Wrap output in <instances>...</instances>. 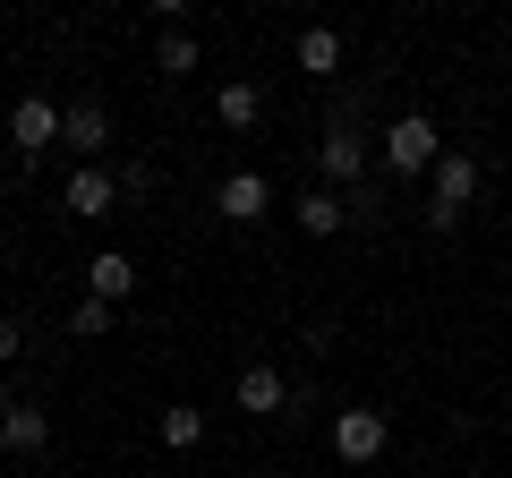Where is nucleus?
<instances>
[{"instance_id":"obj_1","label":"nucleus","mask_w":512,"mask_h":478,"mask_svg":"<svg viewBox=\"0 0 512 478\" xmlns=\"http://www.w3.org/2000/svg\"><path fill=\"white\" fill-rule=\"evenodd\" d=\"M436 163H444V137H436V120H427V111H402V120L384 129V171L419 180V171H436Z\"/></svg>"},{"instance_id":"obj_2","label":"nucleus","mask_w":512,"mask_h":478,"mask_svg":"<svg viewBox=\"0 0 512 478\" xmlns=\"http://www.w3.org/2000/svg\"><path fill=\"white\" fill-rule=\"evenodd\" d=\"M470 197H478V163H470V154H444V163H436V197H427V222L453 231V222L470 214Z\"/></svg>"},{"instance_id":"obj_3","label":"nucleus","mask_w":512,"mask_h":478,"mask_svg":"<svg viewBox=\"0 0 512 478\" xmlns=\"http://www.w3.org/2000/svg\"><path fill=\"white\" fill-rule=\"evenodd\" d=\"M384 444H393V427H384V410H342V419H333V453H342L350 470H367V461H376Z\"/></svg>"},{"instance_id":"obj_4","label":"nucleus","mask_w":512,"mask_h":478,"mask_svg":"<svg viewBox=\"0 0 512 478\" xmlns=\"http://www.w3.org/2000/svg\"><path fill=\"white\" fill-rule=\"evenodd\" d=\"M9 137H18V163H26V154H43V146L60 137V111L43 103V94H18V111H9Z\"/></svg>"},{"instance_id":"obj_5","label":"nucleus","mask_w":512,"mask_h":478,"mask_svg":"<svg viewBox=\"0 0 512 478\" xmlns=\"http://www.w3.org/2000/svg\"><path fill=\"white\" fill-rule=\"evenodd\" d=\"M214 205H222V222H256L265 205H274V188H265V171H231Z\"/></svg>"},{"instance_id":"obj_6","label":"nucleus","mask_w":512,"mask_h":478,"mask_svg":"<svg viewBox=\"0 0 512 478\" xmlns=\"http://www.w3.org/2000/svg\"><path fill=\"white\" fill-rule=\"evenodd\" d=\"M111 197H120V180H111V171H94V163H77V180L60 188V205H69V214H111Z\"/></svg>"},{"instance_id":"obj_7","label":"nucleus","mask_w":512,"mask_h":478,"mask_svg":"<svg viewBox=\"0 0 512 478\" xmlns=\"http://www.w3.org/2000/svg\"><path fill=\"white\" fill-rule=\"evenodd\" d=\"M231 402H239V410H256V419H265V410H282V402H291V385H282L274 368H239Z\"/></svg>"},{"instance_id":"obj_8","label":"nucleus","mask_w":512,"mask_h":478,"mask_svg":"<svg viewBox=\"0 0 512 478\" xmlns=\"http://www.w3.org/2000/svg\"><path fill=\"white\" fill-rule=\"evenodd\" d=\"M128 282H137V265H128L120 248H103V257L86 265V299H128Z\"/></svg>"},{"instance_id":"obj_9","label":"nucleus","mask_w":512,"mask_h":478,"mask_svg":"<svg viewBox=\"0 0 512 478\" xmlns=\"http://www.w3.org/2000/svg\"><path fill=\"white\" fill-rule=\"evenodd\" d=\"M60 137H69L77 154H94V146L111 137V111H103V103H77V111H60Z\"/></svg>"},{"instance_id":"obj_10","label":"nucleus","mask_w":512,"mask_h":478,"mask_svg":"<svg viewBox=\"0 0 512 478\" xmlns=\"http://www.w3.org/2000/svg\"><path fill=\"white\" fill-rule=\"evenodd\" d=\"M0 444H9V453H43V444H52V419H43V410H9V419H0Z\"/></svg>"},{"instance_id":"obj_11","label":"nucleus","mask_w":512,"mask_h":478,"mask_svg":"<svg viewBox=\"0 0 512 478\" xmlns=\"http://www.w3.org/2000/svg\"><path fill=\"white\" fill-rule=\"evenodd\" d=\"M299 69L333 77V69H342V35H333V26H308V35H299Z\"/></svg>"},{"instance_id":"obj_12","label":"nucleus","mask_w":512,"mask_h":478,"mask_svg":"<svg viewBox=\"0 0 512 478\" xmlns=\"http://www.w3.org/2000/svg\"><path fill=\"white\" fill-rule=\"evenodd\" d=\"M359 154H367V137H350V129H333L325 146H316V163H325V180H359Z\"/></svg>"},{"instance_id":"obj_13","label":"nucleus","mask_w":512,"mask_h":478,"mask_svg":"<svg viewBox=\"0 0 512 478\" xmlns=\"http://www.w3.org/2000/svg\"><path fill=\"white\" fill-rule=\"evenodd\" d=\"M299 231H342V197H333V188H308V197H299Z\"/></svg>"},{"instance_id":"obj_14","label":"nucleus","mask_w":512,"mask_h":478,"mask_svg":"<svg viewBox=\"0 0 512 478\" xmlns=\"http://www.w3.org/2000/svg\"><path fill=\"white\" fill-rule=\"evenodd\" d=\"M256 111H265V94H256V86H222L214 120H222V129H256Z\"/></svg>"},{"instance_id":"obj_15","label":"nucleus","mask_w":512,"mask_h":478,"mask_svg":"<svg viewBox=\"0 0 512 478\" xmlns=\"http://www.w3.org/2000/svg\"><path fill=\"white\" fill-rule=\"evenodd\" d=\"M197 436H205V410H188V402H180V410H163V444H171V453H188Z\"/></svg>"},{"instance_id":"obj_16","label":"nucleus","mask_w":512,"mask_h":478,"mask_svg":"<svg viewBox=\"0 0 512 478\" xmlns=\"http://www.w3.org/2000/svg\"><path fill=\"white\" fill-rule=\"evenodd\" d=\"M154 69H163V77H188V69H197V43H188V35H163V43H154Z\"/></svg>"},{"instance_id":"obj_17","label":"nucleus","mask_w":512,"mask_h":478,"mask_svg":"<svg viewBox=\"0 0 512 478\" xmlns=\"http://www.w3.org/2000/svg\"><path fill=\"white\" fill-rule=\"evenodd\" d=\"M69 333H77V342H94V333H111V299H77Z\"/></svg>"},{"instance_id":"obj_18","label":"nucleus","mask_w":512,"mask_h":478,"mask_svg":"<svg viewBox=\"0 0 512 478\" xmlns=\"http://www.w3.org/2000/svg\"><path fill=\"white\" fill-rule=\"evenodd\" d=\"M18 342H26V333H18V316H0V368L18 359Z\"/></svg>"},{"instance_id":"obj_19","label":"nucleus","mask_w":512,"mask_h":478,"mask_svg":"<svg viewBox=\"0 0 512 478\" xmlns=\"http://www.w3.org/2000/svg\"><path fill=\"white\" fill-rule=\"evenodd\" d=\"M9 410H18V402H9V393H0V419H9Z\"/></svg>"}]
</instances>
